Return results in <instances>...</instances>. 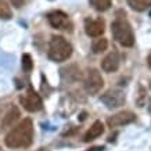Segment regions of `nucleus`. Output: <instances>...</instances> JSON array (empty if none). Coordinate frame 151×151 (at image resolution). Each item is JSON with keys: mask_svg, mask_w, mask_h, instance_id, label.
<instances>
[{"mask_svg": "<svg viewBox=\"0 0 151 151\" xmlns=\"http://www.w3.org/2000/svg\"><path fill=\"white\" fill-rule=\"evenodd\" d=\"M33 142V124L32 119L25 118L15 128L7 133L4 139L9 148H27Z\"/></svg>", "mask_w": 151, "mask_h": 151, "instance_id": "obj_1", "label": "nucleus"}, {"mask_svg": "<svg viewBox=\"0 0 151 151\" xmlns=\"http://www.w3.org/2000/svg\"><path fill=\"white\" fill-rule=\"evenodd\" d=\"M111 32L114 39L121 46L132 47L134 45V33L130 24L125 18V14L122 17H116V19L111 24Z\"/></svg>", "mask_w": 151, "mask_h": 151, "instance_id": "obj_2", "label": "nucleus"}, {"mask_svg": "<svg viewBox=\"0 0 151 151\" xmlns=\"http://www.w3.org/2000/svg\"><path fill=\"white\" fill-rule=\"evenodd\" d=\"M47 54L49 58L54 63H64L72 55V46L65 37L55 35L51 37Z\"/></svg>", "mask_w": 151, "mask_h": 151, "instance_id": "obj_3", "label": "nucleus"}, {"mask_svg": "<svg viewBox=\"0 0 151 151\" xmlns=\"http://www.w3.org/2000/svg\"><path fill=\"white\" fill-rule=\"evenodd\" d=\"M104 86V81L101 73L94 68L87 69L86 76H85V89L89 94H97Z\"/></svg>", "mask_w": 151, "mask_h": 151, "instance_id": "obj_4", "label": "nucleus"}, {"mask_svg": "<svg viewBox=\"0 0 151 151\" xmlns=\"http://www.w3.org/2000/svg\"><path fill=\"white\" fill-rule=\"evenodd\" d=\"M19 103L29 112H37V111H40L43 108V103H42L40 96L33 89H28L27 93L19 97Z\"/></svg>", "mask_w": 151, "mask_h": 151, "instance_id": "obj_5", "label": "nucleus"}, {"mask_svg": "<svg viewBox=\"0 0 151 151\" xmlns=\"http://www.w3.org/2000/svg\"><path fill=\"white\" fill-rule=\"evenodd\" d=\"M47 19H49V24L54 29H61V31H67V32H72V22L71 19L68 18V15L63 11H51V13L47 14Z\"/></svg>", "mask_w": 151, "mask_h": 151, "instance_id": "obj_6", "label": "nucleus"}, {"mask_svg": "<svg viewBox=\"0 0 151 151\" xmlns=\"http://www.w3.org/2000/svg\"><path fill=\"white\" fill-rule=\"evenodd\" d=\"M125 93L119 89H111V90H107V92L101 96V101L103 104L107 107V108H118L121 105L125 104Z\"/></svg>", "mask_w": 151, "mask_h": 151, "instance_id": "obj_7", "label": "nucleus"}, {"mask_svg": "<svg viewBox=\"0 0 151 151\" xmlns=\"http://www.w3.org/2000/svg\"><path fill=\"white\" fill-rule=\"evenodd\" d=\"M136 119V115L130 112V111H122L118 114L112 115L107 119V124L110 128H118V126H124V125L132 124L133 121Z\"/></svg>", "mask_w": 151, "mask_h": 151, "instance_id": "obj_8", "label": "nucleus"}, {"mask_svg": "<svg viewBox=\"0 0 151 151\" xmlns=\"http://www.w3.org/2000/svg\"><path fill=\"white\" fill-rule=\"evenodd\" d=\"M105 22L103 18H96V19H86L85 22V32L87 36L90 37H99L104 33Z\"/></svg>", "mask_w": 151, "mask_h": 151, "instance_id": "obj_9", "label": "nucleus"}, {"mask_svg": "<svg viewBox=\"0 0 151 151\" xmlns=\"http://www.w3.org/2000/svg\"><path fill=\"white\" fill-rule=\"evenodd\" d=\"M19 110L15 105H10L9 108L6 110V112L3 114V116H0V130L7 128H11L19 118Z\"/></svg>", "mask_w": 151, "mask_h": 151, "instance_id": "obj_10", "label": "nucleus"}, {"mask_svg": "<svg viewBox=\"0 0 151 151\" xmlns=\"http://www.w3.org/2000/svg\"><path fill=\"white\" fill-rule=\"evenodd\" d=\"M119 64H121V57H119L118 51H111L110 54H107L101 61V68L104 72H115L116 69L119 68Z\"/></svg>", "mask_w": 151, "mask_h": 151, "instance_id": "obj_11", "label": "nucleus"}, {"mask_svg": "<svg viewBox=\"0 0 151 151\" xmlns=\"http://www.w3.org/2000/svg\"><path fill=\"white\" fill-rule=\"evenodd\" d=\"M103 133H104V125H103L101 121H96V122L90 126V129L86 132L83 140H85V142H93L94 139L100 137Z\"/></svg>", "mask_w": 151, "mask_h": 151, "instance_id": "obj_12", "label": "nucleus"}, {"mask_svg": "<svg viewBox=\"0 0 151 151\" xmlns=\"http://www.w3.org/2000/svg\"><path fill=\"white\" fill-rule=\"evenodd\" d=\"M128 4L134 11H146L151 9V0H128Z\"/></svg>", "mask_w": 151, "mask_h": 151, "instance_id": "obj_13", "label": "nucleus"}, {"mask_svg": "<svg viewBox=\"0 0 151 151\" xmlns=\"http://www.w3.org/2000/svg\"><path fill=\"white\" fill-rule=\"evenodd\" d=\"M107 47H108V40H107V39H104V37L99 36V39H96V40L93 42L92 50H93V53L100 54V53H103V51L107 50Z\"/></svg>", "mask_w": 151, "mask_h": 151, "instance_id": "obj_14", "label": "nucleus"}, {"mask_svg": "<svg viewBox=\"0 0 151 151\" xmlns=\"http://www.w3.org/2000/svg\"><path fill=\"white\" fill-rule=\"evenodd\" d=\"M89 1L97 11H107L111 7V0H89Z\"/></svg>", "mask_w": 151, "mask_h": 151, "instance_id": "obj_15", "label": "nucleus"}, {"mask_svg": "<svg viewBox=\"0 0 151 151\" xmlns=\"http://www.w3.org/2000/svg\"><path fill=\"white\" fill-rule=\"evenodd\" d=\"M11 9H10V6L7 4V1L6 0H0V18L1 19H10L11 18Z\"/></svg>", "mask_w": 151, "mask_h": 151, "instance_id": "obj_16", "label": "nucleus"}, {"mask_svg": "<svg viewBox=\"0 0 151 151\" xmlns=\"http://www.w3.org/2000/svg\"><path fill=\"white\" fill-rule=\"evenodd\" d=\"M22 69L24 72H31L33 69V61H32V57H31V54H28V53H25V54H22Z\"/></svg>", "mask_w": 151, "mask_h": 151, "instance_id": "obj_17", "label": "nucleus"}, {"mask_svg": "<svg viewBox=\"0 0 151 151\" xmlns=\"http://www.w3.org/2000/svg\"><path fill=\"white\" fill-rule=\"evenodd\" d=\"M146 99H147L146 89H144L142 85H139V87H137V96H136V104H137V107H143V105H144V103H146Z\"/></svg>", "mask_w": 151, "mask_h": 151, "instance_id": "obj_18", "label": "nucleus"}, {"mask_svg": "<svg viewBox=\"0 0 151 151\" xmlns=\"http://www.w3.org/2000/svg\"><path fill=\"white\" fill-rule=\"evenodd\" d=\"M9 1L15 7V9H21L24 6V3H25V0H9Z\"/></svg>", "mask_w": 151, "mask_h": 151, "instance_id": "obj_19", "label": "nucleus"}, {"mask_svg": "<svg viewBox=\"0 0 151 151\" xmlns=\"http://www.w3.org/2000/svg\"><path fill=\"white\" fill-rule=\"evenodd\" d=\"M147 64H148V67H150V69H151V53L148 54V57H147Z\"/></svg>", "mask_w": 151, "mask_h": 151, "instance_id": "obj_20", "label": "nucleus"}]
</instances>
